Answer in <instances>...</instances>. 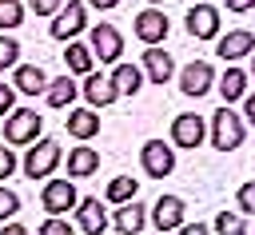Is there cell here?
I'll use <instances>...</instances> for the list:
<instances>
[{
  "label": "cell",
  "mask_w": 255,
  "mask_h": 235,
  "mask_svg": "<svg viewBox=\"0 0 255 235\" xmlns=\"http://www.w3.org/2000/svg\"><path fill=\"white\" fill-rule=\"evenodd\" d=\"M76 92H80V84H76L72 76H60V80H48V88H44V96H48V104H52V108H72V100H76Z\"/></svg>",
  "instance_id": "23"
},
{
  "label": "cell",
  "mask_w": 255,
  "mask_h": 235,
  "mask_svg": "<svg viewBox=\"0 0 255 235\" xmlns=\"http://www.w3.org/2000/svg\"><path fill=\"white\" fill-rule=\"evenodd\" d=\"M20 24H24V8H20V0H0V28L12 32V28H20Z\"/></svg>",
  "instance_id": "26"
},
{
  "label": "cell",
  "mask_w": 255,
  "mask_h": 235,
  "mask_svg": "<svg viewBox=\"0 0 255 235\" xmlns=\"http://www.w3.org/2000/svg\"><path fill=\"white\" fill-rule=\"evenodd\" d=\"M135 191H139V179L116 175V179L108 183V203H128V199H135Z\"/></svg>",
  "instance_id": "25"
},
{
  "label": "cell",
  "mask_w": 255,
  "mask_h": 235,
  "mask_svg": "<svg viewBox=\"0 0 255 235\" xmlns=\"http://www.w3.org/2000/svg\"><path fill=\"white\" fill-rule=\"evenodd\" d=\"M84 4H92V8H100V12H108V8H116L120 0H84Z\"/></svg>",
  "instance_id": "38"
},
{
  "label": "cell",
  "mask_w": 255,
  "mask_h": 235,
  "mask_svg": "<svg viewBox=\"0 0 255 235\" xmlns=\"http://www.w3.org/2000/svg\"><path fill=\"white\" fill-rule=\"evenodd\" d=\"M12 84H16V92L36 96V92H44V88H48V76H44V68H40V64H16Z\"/></svg>",
  "instance_id": "19"
},
{
  "label": "cell",
  "mask_w": 255,
  "mask_h": 235,
  "mask_svg": "<svg viewBox=\"0 0 255 235\" xmlns=\"http://www.w3.org/2000/svg\"><path fill=\"white\" fill-rule=\"evenodd\" d=\"M227 4V12H251L255 8V0H223Z\"/></svg>",
  "instance_id": "36"
},
{
  "label": "cell",
  "mask_w": 255,
  "mask_h": 235,
  "mask_svg": "<svg viewBox=\"0 0 255 235\" xmlns=\"http://www.w3.org/2000/svg\"><path fill=\"white\" fill-rule=\"evenodd\" d=\"M187 32L195 40H215L219 36V8L215 4H191L187 8Z\"/></svg>",
  "instance_id": "11"
},
{
  "label": "cell",
  "mask_w": 255,
  "mask_h": 235,
  "mask_svg": "<svg viewBox=\"0 0 255 235\" xmlns=\"http://www.w3.org/2000/svg\"><path fill=\"white\" fill-rule=\"evenodd\" d=\"M215 52H219L223 60H243V56L255 52V32L235 28V32H227V36H215Z\"/></svg>",
  "instance_id": "13"
},
{
  "label": "cell",
  "mask_w": 255,
  "mask_h": 235,
  "mask_svg": "<svg viewBox=\"0 0 255 235\" xmlns=\"http://www.w3.org/2000/svg\"><path fill=\"white\" fill-rule=\"evenodd\" d=\"M20 64V44L12 36H0V68H16Z\"/></svg>",
  "instance_id": "27"
},
{
  "label": "cell",
  "mask_w": 255,
  "mask_h": 235,
  "mask_svg": "<svg viewBox=\"0 0 255 235\" xmlns=\"http://www.w3.org/2000/svg\"><path fill=\"white\" fill-rule=\"evenodd\" d=\"M76 227H80L84 235H100V231H108V215H104V203H100L96 195H88V199L76 203Z\"/></svg>",
  "instance_id": "15"
},
{
  "label": "cell",
  "mask_w": 255,
  "mask_h": 235,
  "mask_svg": "<svg viewBox=\"0 0 255 235\" xmlns=\"http://www.w3.org/2000/svg\"><path fill=\"white\" fill-rule=\"evenodd\" d=\"M40 203H44V211H48V215H68V211H76L80 195H76L72 179H48V183H44V191H40Z\"/></svg>",
  "instance_id": "7"
},
{
  "label": "cell",
  "mask_w": 255,
  "mask_h": 235,
  "mask_svg": "<svg viewBox=\"0 0 255 235\" xmlns=\"http://www.w3.org/2000/svg\"><path fill=\"white\" fill-rule=\"evenodd\" d=\"M60 4H64V0H28V8H32L36 16H52Z\"/></svg>",
  "instance_id": "33"
},
{
  "label": "cell",
  "mask_w": 255,
  "mask_h": 235,
  "mask_svg": "<svg viewBox=\"0 0 255 235\" xmlns=\"http://www.w3.org/2000/svg\"><path fill=\"white\" fill-rule=\"evenodd\" d=\"M100 171V151L96 147H72L68 151V179H88Z\"/></svg>",
  "instance_id": "18"
},
{
  "label": "cell",
  "mask_w": 255,
  "mask_h": 235,
  "mask_svg": "<svg viewBox=\"0 0 255 235\" xmlns=\"http://www.w3.org/2000/svg\"><path fill=\"white\" fill-rule=\"evenodd\" d=\"M40 127H44V119H40L32 108H16V112H8V116H4V139H8L12 147L32 143V139L40 135Z\"/></svg>",
  "instance_id": "3"
},
{
  "label": "cell",
  "mask_w": 255,
  "mask_h": 235,
  "mask_svg": "<svg viewBox=\"0 0 255 235\" xmlns=\"http://www.w3.org/2000/svg\"><path fill=\"white\" fill-rule=\"evenodd\" d=\"M112 227H116V231H143V227H147V207H143V203H135V199L120 203V211H116Z\"/></svg>",
  "instance_id": "21"
},
{
  "label": "cell",
  "mask_w": 255,
  "mask_h": 235,
  "mask_svg": "<svg viewBox=\"0 0 255 235\" xmlns=\"http://www.w3.org/2000/svg\"><path fill=\"white\" fill-rule=\"evenodd\" d=\"M84 100L92 104V108H108L112 100H120V92H116V84L108 80V76H100V72H88L84 76Z\"/></svg>",
  "instance_id": "17"
},
{
  "label": "cell",
  "mask_w": 255,
  "mask_h": 235,
  "mask_svg": "<svg viewBox=\"0 0 255 235\" xmlns=\"http://www.w3.org/2000/svg\"><path fill=\"white\" fill-rule=\"evenodd\" d=\"M151 4H163V0H151Z\"/></svg>",
  "instance_id": "40"
},
{
  "label": "cell",
  "mask_w": 255,
  "mask_h": 235,
  "mask_svg": "<svg viewBox=\"0 0 255 235\" xmlns=\"http://www.w3.org/2000/svg\"><path fill=\"white\" fill-rule=\"evenodd\" d=\"M215 88H219L223 104H235V100L247 96V72H243V68H227V72L215 80Z\"/></svg>",
  "instance_id": "22"
},
{
  "label": "cell",
  "mask_w": 255,
  "mask_h": 235,
  "mask_svg": "<svg viewBox=\"0 0 255 235\" xmlns=\"http://www.w3.org/2000/svg\"><path fill=\"white\" fill-rule=\"evenodd\" d=\"M68 135L72 139H80V143H88V139H96L100 135V116H96V108L88 104V108H72L68 112Z\"/></svg>",
  "instance_id": "16"
},
{
  "label": "cell",
  "mask_w": 255,
  "mask_h": 235,
  "mask_svg": "<svg viewBox=\"0 0 255 235\" xmlns=\"http://www.w3.org/2000/svg\"><path fill=\"white\" fill-rule=\"evenodd\" d=\"M243 135H247L243 116H235L231 104H223V108L211 116V147H215V151H235V147L243 143Z\"/></svg>",
  "instance_id": "1"
},
{
  "label": "cell",
  "mask_w": 255,
  "mask_h": 235,
  "mask_svg": "<svg viewBox=\"0 0 255 235\" xmlns=\"http://www.w3.org/2000/svg\"><path fill=\"white\" fill-rule=\"evenodd\" d=\"M68 231H72V227H68V223L60 219V215H52V219H48V223L40 227V235H68Z\"/></svg>",
  "instance_id": "32"
},
{
  "label": "cell",
  "mask_w": 255,
  "mask_h": 235,
  "mask_svg": "<svg viewBox=\"0 0 255 235\" xmlns=\"http://www.w3.org/2000/svg\"><path fill=\"white\" fill-rule=\"evenodd\" d=\"M203 135H207V123H203V116H195V112H183V116H175L171 119V143L175 147H199L203 143Z\"/></svg>",
  "instance_id": "8"
},
{
  "label": "cell",
  "mask_w": 255,
  "mask_h": 235,
  "mask_svg": "<svg viewBox=\"0 0 255 235\" xmlns=\"http://www.w3.org/2000/svg\"><path fill=\"white\" fill-rule=\"evenodd\" d=\"M143 76H147L151 84H167V80L175 76L171 52H163L159 44H147V52H143Z\"/></svg>",
  "instance_id": "14"
},
{
  "label": "cell",
  "mask_w": 255,
  "mask_h": 235,
  "mask_svg": "<svg viewBox=\"0 0 255 235\" xmlns=\"http://www.w3.org/2000/svg\"><path fill=\"white\" fill-rule=\"evenodd\" d=\"M60 167V143L56 139H32L28 155H24V175L28 179H48Z\"/></svg>",
  "instance_id": "2"
},
{
  "label": "cell",
  "mask_w": 255,
  "mask_h": 235,
  "mask_svg": "<svg viewBox=\"0 0 255 235\" xmlns=\"http://www.w3.org/2000/svg\"><path fill=\"white\" fill-rule=\"evenodd\" d=\"M12 171H16V151H12V147H4V143H0V179H8V175H12Z\"/></svg>",
  "instance_id": "31"
},
{
  "label": "cell",
  "mask_w": 255,
  "mask_h": 235,
  "mask_svg": "<svg viewBox=\"0 0 255 235\" xmlns=\"http://www.w3.org/2000/svg\"><path fill=\"white\" fill-rule=\"evenodd\" d=\"M108 80L116 84L120 96H135V92L143 88V68H135V64H120V60H116V68H112Z\"/></svg>",
  "instance_id": "20"
},
{
  "label": "cell",
  "mask_w": 255,
  "mask_h": 235,
  "mask_svg": "<svg viewBox=\"0 0 255 235\" xmlns=\"http://www.w3.org/2000/svg\"><path fill=\"white\" fill-rule=\"evenodd\" d=\"M179 231H187V235H203L207 227H203V223H179Z\"/></svg>",
  "instance_id": "37"
},
{
  "label": "cell",
  "mask_w": 255,
  "mask_h": 235,
  "mask_svg": "<svg viewBox=\"0 0 255 235\" xmlns=\"http://www.w3.org/2000/svg\"><path fill=\"white\" fill-rule=\"evenodd\" d=\"M183 211H187V203H183L179 195H159L155 207H151V227H155V231H179Z\"/></svg>",
  "instance_id": "12"
},
{
  "label": "cell",
  "mask_w": 255,
  "mask_h": 235,
  "mask_svg": "<svg viewBox=\"0 0 255 235\" xmlns=\"http://www.w3.org/2000/svg\"><path fill=\"white\" fill-rule=\"evenodd\" d=\"M64 64H68V72H76V76H88V72H92V64H96V56H92V48H88V44H80V40H68Z\"/></svg>",
  "instance_id": "24"
},
{
  "label": "cell",
  "mask_w": 255,
  "mask_h": 235,
  "mask_svg": "<svg viewBox=\"0 0 255 235\" xmlns=\"http://www.w3.org/2000/svg\"><path fill=\"white\" fill-rule=\"evenodd\" d=\"M235 203H239V211H243V215H255V179H251V183H243V187L235 191Z\"/></svg>",
  "instance_id": "29"
},
{
  "label": "cell",
  "mask_w": 255,
  "mask_h": 235,
  "mask_svg": "<svg viewBox=\"0 0 255 235\" xmlns=\"http://www.w3.org/2000/svg\"><path fill=\"white\" fill-rule=\"evenodd\" d=\"M139 167L151 175V179H167L175 171V147H167L163 139H147L139 147Z\"/></svg>",
  "instance_id": "6"
},
{
  "label": "cell",
  "mask_w": 255,
  "mask_h": 235,
  "mask_svg": "<svg viewBox=\"0 0 255 235\" xmlns=\"http://www.w3.org/2000/svg\"><path fill=\"white\" fill-rule=\"evenodd\" d=\"M251 80H255V52H251Z\"/></svg>",
  "instance_id": "39"
},
{
  "label": "cell",
  "mask_w": 255,
  "mask_h": 235,
  "mask_svg": "<svg viewBox=\"0 0 255 235\" xmlns=\"http://www.w3.org/2000/svg\"><path fill=\"white\" fill-rule=\"evenodd\" d=\"M243 116H247V123L255 127V92H251V96H243Z\"/></svg>",
  "instance_id": "35"
},
{
  "label": "cell",
  "mask_w": 255,
  "mask_h": 235,
  "mask_svg": "<svg viewBox=\"0 0 255 235\" xmlns=\"http://www.w3.org/2000/svg\"><path fill=\"white\" fill-rule=\"evenodd\" d=\"M211 84H215V68L207 64V60H191L183 72H179V92L183 96H203V92H211Z\"/></svg>",
  "instance_id": "10"
},
{
  "label": "cell",
  "mask_w": 255,
  "mask_h": 235,
  "mask_svg": "<svg viewBox=\"0 0 255 235\" xmlns=\"http://www.w3.org/2000/svg\"><path fill=\"white\" fill-rule=\"evenodd\" d=\"M215 231H243V219L231 215V211H219L215 215Z\"/></svg>",
  "instance_id": "30"
},
{
  "label": "cell",
  "mask_w": 255,
  "mask_h": 235,
  "mask_svg": "<svg viewBox=\"0 0 255 235\" xmlns=\"http://www.w3.org/2000/svg\"><path fill=\"white\" fill-rule=\"evenodd\" d=\"M16 211H20V195H16L12 187H0V223H4V219H12Z\"/></svg>",
  "instance_id": "28"
},
{
  "label": "cell",
  "mask_w": 255,
  "mask_h": 235,
  "mask_svg": "<svg viewBox=\"0 0 255 235\" xmlns=\"http://www.w3.org/2000/svg\"><path fill=\"white\" fill-rule=\"evenodd\" d=\"M12 100H16V96H12V88L0 80V116H8V112H12Z\"/></svg>",
  "instance_id": "34"
},
{
  "label": "cell",
  "mask_w": 255,
  "mask_h": 235,
  "mask_svg": "<svg viewBox=\"0 0 255 235\" xmlns=\"http://www.w3.org/2000/svg\"><path fill=\"white\" fill-rule=\"evenodd\" d=\"M167 16L159 12V8H143L139 16H135V24H131V32H135V40L139 44H163L167 40Z\"/></svg>",
  "instance_id": "9"
},
{
  "label": "cell",
  "mask_w": 255,
  "mask_h": 235,
  "mask_svg": "<svg viewBox=\"0 0 255 235\" xmlns=\"http://www.w3.org/2000/svg\"><path fill=\"white\" fill-rule=\"evenodd\" d=\"M52 16H56L52 20V36L56 40H72V36H80L88 28V4L84 0H64Z\"/></svg>",
  "instance_id": "4"
},
{
  "label": "cell",
  "mask_w": 255,
  "mask_h": 235,
  "mask_svg": "<svg viewBox=\"0 0 255 235\" xmlns=\"http://www.w3.org/2000/svg\"><path fill=\"white\" fill-rule=\"evenodd\" d=\"M88 48H92V56H96L100 64H116V60L124 56V36H120L116 24H96V28L88 32Z\"/></svg>",
  "instance_id": "5"
}]
</instances>
